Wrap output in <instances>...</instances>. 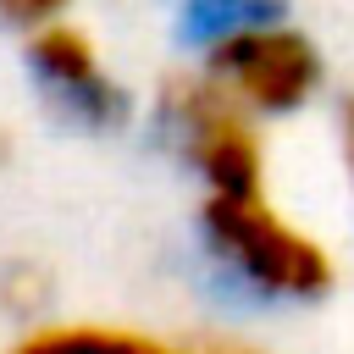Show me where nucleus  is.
Returning a JSON list of instances; mask_svg holds the SVG:
<instances>
[{
	"mask_svg": "<svg viewBox=\"0 0 354 354\" xmlns=\"http://www.w3.org/2000/svg\"><path fill=\"white\" fill-rule=\"evenodd\" d=\"M28 66H33V83L72 122H83V127H122L127 122V94L105 72V61L83 28L50 22V28L28 33Z\"/></svg>",
	"mask_w": 354,
	"mask_h": 354,
	"instance_id": "4",
	"label": "nucleus"
},
{
	"mask_svg": "<svg viewBox=\"0 0 354 354\" xmlns=\"http://www.w3.org/2000/svg\"><path fill=\"white\" fill-rule=\"evenodd\" d=\"M160 127L171 149L205 177L210 194H260V133L249 111L210 77L183 72L160 88Z\"/></svg>",
	"mask_w": 354,
	"mask_h": 354,
	"instance_id": "2",
	"label": "nucleus"
},
{
	"mask_svg": "<svg viewBox=\"0 0 354 354\" xmlns=\"http://www.w3.org/2000/svg\"><path fill=\"white\" fill-rule=\"evenodd\" d=\"M183 354H260V348L232 343V337H210V343H183Z\"/></svg>",
	"mask_w": 354,
	"mask_h": 354,
	"instance_id": "7",
	"label": "nucleus"
},
{
	"mask_svg": "<svg viewBox=\"0 0 354 354\" xmlns=\"http://www.w3.org/2000/svg\"><path fill=\"white\" fill-rule=\"evenodd\" d=\"M66 6L72 0H0V22L6 28H22V33H39V28L61 22Z\"/></svg>",
	"mask_w": 354,
	"mask_h": 354,
	"instance_id": "6",
	"label": "nucleus"
},
{
	"mask_svg": "<svg viewBox=\"0 0 354 354\" xmlns=\"http://www.w3.org/2000/svg\"><path fill=\"white\" fill-rule=\"evenodd\" d=\"M6 354H183L149 332L133 326H100V321H66V326H33Z\"/></svg>",
	"mask_w": 354,
	"mask_h": 354,
	"instance_id": "5",
	"label": "nucleus"
},
{
	"mask_svg": "<svg viewBox=\"0 0 354 354\" xmlns=\"http://www.w3.org/2000/svg\"><path fill=\"white\" fill-rule=\"evenodd\" d=\"M199 227L210 254L271 299H321L332 288L326 249L293 221H282L266 194H210L199 205Z\"/></svg>",
	"mask_w": 354,
	"mask_h": 354,
	"instance_id": "1",
	"label": "nucleus"
},
{
	"mask_svg": "<svg viewBox=\"0 0 354 354\" xmlns=\"http://www.w3.org/2000/svg\"><path fill=\"white\" fill-rule=\"evenodd\" d=\"M348 166H354V105H348Z\"/></svg>",
	"mask_w": 354,
	"mask_h": 354,
	"instance_id": "8",
	"label": "nucleus"
},
{
	"mask_svg": "<svg viewBox=\"0 0 354 354\" xmlns=\"http://www.w3.org/2000/svg\"><path fill=\"white\" fill-rule=\"evenodd\" d=\"M205 72L243 105V111H299L321 83V55L304 33L254 22L210 44Z\"/></svg>",
	"mask_w": 354,
	"mask_h": 354,
	"instance_id": "3",
	"label": "nucleus"
}]
</instances>
